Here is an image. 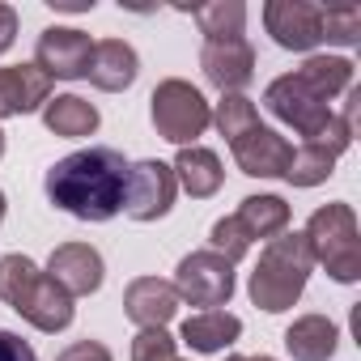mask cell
<instances>
[{"mask_svg":"<svg viewBox=\"0 0 361 361\" xmlns=\"http://www.w3.org/2000/svg\"><path fill=\"white\" fill-rule=\"evenodd\" d=\"M0 221H5V192H0Z\"/></svg>","mask_w":361,"mask_h":361,"instance_id":"cell-33","label":"cell"},{"mask_svg":"<svg viewBox=\"0 0 361 361\" xmlns=\"http://www.w3.org/2000/svg\"><path fill=\"white\" fill-rule=\"evenodd\" d=\"M336 344H340V327L327 314H302L285 331V348L293 361H331Z\"/></svg>","mask_w":361,"mask_h":361,"instance_id":"cell-18","label":"cell"},{"mask_svg":"<svg viewBox=\"0 0 361 361\" xmlns=\"http://www.w3.org/2000/svg\"><path fill=\"white\" fill-rule=\"evenodd\" d=\"M213 123L221 128L226 140H238L243 132H251L259 123V111H255V102L247 94H221V102L213 111Z\"/></svg>","mask_w":361,"mask_h":361,"instance_id":"cell-25","label":"cell"},{"mask_svg":"<svg viewBox=\"0 0 361 361\" xmlns=\"http://www.w3.org/2000/svg\"><path fill=\"white\" fill-rule=\"evenodd\" d=\"M51 98V77L39 64H9L0 68V119L43 111Z\"/></svg>","mask_w":361,"mask_h":361,"instance_id":"cell-14","label":"cell"},{"mask_svg":"<svg viewBox=\"0 0 361 361\" xmlns=\"http://www.w3.org/2000/svg\"><path fill=\"white\" fill-rule=\"evenodd\" d=\"M47 276L68 293V298H90L102 285V255L90 243H64L47 259Z\"/></svg>","mask_w":361,"mask_h":361,"instance_id":"cell-13","label":"cell"},{"mask_svg":"<svg viewBox=\"0 0 361 361\" xmlns=\"http://www.w3.org/2000/svg\"><path fill=\"white\" fill-rule=\"evenodd\" d=\"M230 149H234L238 170L251 174V178H285V166L293 157V145L281 132L264 128V123H255L251 132H243L238 140H230Z\"/></svg>","mask_w":361,"mask_h":361,"instance_id":"cell-11","label":"cell"},{"mask_svg":"<svg viewBox=\"0 0 361 361\" xmlns=\"http://www.w3.org/2000/svg\"><path fill=\"white\" fill-rule=\"evenodd\" d=\"M174 170L157 157H145L136 166H128V188H123V213L132 221H157L170 213L174 204Z\"/></svg>","mask_w":361,"mask_h":361,"instance_id":"cell-8","label":"cell"},{"mask_svg":"<svg viewBox=\"0 0 361 361\" xmlns=\"http://www.w3.org/2000/svg\"><path fill=\"white\" fill-rule=\"evenodd\" d=\"M174 183H183V192L192 200H209L221 192L226 183V170H221V157L213 149H200V145H188V149H178L174 157Z\"/></svg>","mask_w":361,"mask_h":361,"instance_id":"cell-16","label":"cell"},{"mask_svg":"<svg viewBox=\"0 0 361 361\" xmlns=\"http://www.w3.org/2000/svg\"><path fill=\"white\" fill-rule=\"evenodd\" d=\"M196 26L204 30V43L243 39V30H247V5H243V0H213V5H200L196 9Z\"/></svg>","mask_w":361,"mask_h":361,"instance_id":"cell-23","label":"cell"},{"mask_svg":"<svg viewBox=\"0 0 361 361\" xmlns=\"http://www.w3.org/2000/svg\"><path fill=\"white\" fill-rule=\"evenodd\" d=\"M128 166L132 161L111 145L77 149L47 170V178H43L47 200L77 221H111L123 209Z\"/></svg>","mask_w":361,"mask_h":361,"instance_id":"cell-1","label":"cell"},{"mask_svg":"<svg viewBox=\"0 0 361 361\" xmlns=\"http://www.w3.org/2000/svg\"><path fill=\"white\" fill-rule=\"evenodd\" d=\"M302 238L310 247V259L323 264L331 281H340V285L361 281V234H357V217L348 204L336 200V204L314 209Z\"/></svg>","mask_w":361,"mask_h":361,"instance_id":"cell-5","label":"cell"},{"mask_svg":"<svg viewBox=\"0 0 361 361\" xmlns=\"http://www.w3.org/2000/svg\"><path fill=\"white\" fill-rule=\"evenodd\" d=\"M200 68H204L209 85H217L221 94H238V90L251 85V77H255V47H251L247 39L204 43V51H200Z\"/></svg>","mask_w":361,"mask_h":361,"instance_id":"cell-12","label":"cell"},{"mask_svg":"<svg viewBox=\"0 0 361 361\" xmlns=\"http://www.w3.org/2000/svg\"><path fill=\"white\" fill-rule=\"evenodd\" d=\"M310 268H314V259H310L306 238L285 230V234L268 238V247H264V255H259V264L247 281V293L259 310L281 314L302 298V289L310 281Z\"/></svg>","mask_w":361,"mask_h":361,"instance_id":"cell-3","label":"cell"},{"mask_svg":"<svg viewBox=\"0 0 361 361\" xmlns=\"http://www.w3.org/2000/svg\"><path fill=\"white\" fill-rule=\"evenodd\" d=\"M174 361H178V357H174Z\"/></svg>","mask_w":361,"mask_h":361,"instance_id":"cell-36","label":"cell"},{"mask_svg":"<svg viewBox=\"0 0 361 361\" xmlns=\"http://www.w3.org/2000/svg\"><path fill=\"white\" fill-rule=\"evenodd\" d=\"M264 106L281 119V123H289L302 140H310V145H327L336 157L353 145V128L314 94V90H306L293 73H285V77H276L268 90H264Z\"/></svg>","mask_w":361,"mask_h":361,"instance_id":"cell-4","label":"cell"},{"mask_svg":"<svg viewBox=\"0 0 361 361\" xmlns=\"http://www.w3.org/2000/svg\"><path fill=\"white\" fill-rule=\"evenodd\" d=\"M331 166H336V153H331L327 145L302 140V145L293 149L289 166H285V178H289L293 188H319V183H327V178H331Z\"/></svg>","mask_w":361,"mask_h":361,"instance_id":"cell-24","label":"cell"},{"mask_svg":"<svg viewBox=\"0 0 361 361\" xmlns=\"http://www.w3.org/2000/svg\"><path fill=\"white\" fill-rule=\"evenodd\" d=\"M149 115H153V128L161 140L178 145V149H188L196 136H204V128L213 123V111L204 102V94L192 85V81H161L149 98Z\"/></svg>","mask_w":361,"mask_h":361,"instance_id":"cell-6","label":"cell"},{"mask_svg":"<svg viewBox=\"0 0 361 361\" xmlns=\"http://www.w3.org/2000/svg\"><path fill=\"white\" fill-rule=\"evenodd\" d=\"M323 43L357 47L361 43V9L357 5H323Z\"/></svg>","mask_w":361,"mask_h":361,"instance_id":"cell-26","label":"cell"},{"mask_svg":"<svg viewBox=\"0 0 361 361\" xmlns=\"http://www.w3.org/2000/svg\"><path fill=\"white\" fill-rule=\"evenodd\" d=\"M132 361H174V336L166 327H140L132 340Z\"/></svg>","mask_w":361,"mask_h":361,"instance_id":"cell-28","label":"cell"},{"mask_svg":"<svg viewBox=\"0 0 361 361\" xmlns=\"http://www.w3.org/2000/svg\"><path fill=\"white\" fill-rule=\"evenodd\" d=\"M209 251L213 255H221L226 264H238L247 251H251V234L238 226V217H221V221H213V230H209Z\"/></svg>","mask_w":361,"mask_h":361,"instance_id":"cell-27","label":"cell"},{"mask_svg":"<svg viewBox=\"0 0 361 361\" xmlns=\"http://www.w3.org/2000/svg\"><path fill=\"white\" fill-rule=\"evenodd\" d=\"M13 39H18V13L9 5H0V56L13 47Z\"/></svg>","mask_w":361,"mask_h":361,"instance_id":"cell-31","label":"cell"},{"mask_svg":"<svg viewBox=\"0 0 361 361\" xmlns=\"http://www.w3.org/2000/svg\"><path fill=\"white\" fill-rule=\"evenodd\" d=\"M264 26L285 51H314L323 43V5L310 0H268Z\"/></svg>","mask_w":361,"mask_h":361,"instance_id":"cell-9","label":"cell"},{"mask_svg":"<svg viewBox=\"0 0 361 361\" xmlns=\"http://www.w3.org/2000/svg\"><path fill=\"white\" fill-rule=\"evenodd\" d=\"M0 157H5V132H0Z\"/></svg>","mask_w":361,"mask_h":361,"instance_id":"cell-35","label":"cell"},{"mask_svg":"<svg viewBox=\"0 0 361 361\" xmlns=\"http://www.w3.org/2000/svg\"><path fill=\"white\" fill-rule=\"evenodd\" d=\"M0 302H9L39 331H64L77 314L73 298L47 272H39V264L30 255H5L0 259Z\"/></svg>","mask_w":361,"mask_h":361,"instance_id":"cell-2","label":"cell"},{"mask_svg":"<svg viewBox=\"0 0 361 361\" xmlns=\"http://www.w3.org/2000/svg\"><path fill=\"white\" fill-rule=\"evenodd\" d=\"M90 60H94L90 35H81V30H73V26H51V30L39 35L35 64H39L51 81H81V77H90Z\"/></svg>","mask_w":361,"mask_h":361,"instance_id":"cell-10","label":"cell"},{"mask_svg":"<svg viewBox=\"0 0 361 361\" xmlns=\"http://www.w3.org/2000/svg\"><path fill=\"white\" fill-rule=\"evenodd\" d=\"M136 73H140V60H136V51H132L123 39H102V43H94L90 81H94L98 90L119 94V90H128V85L136 81Z\"/></svg>","mask_w":361,"mask_h":361,"instance_id":"cell-17","label":"cell"},{"mask_svg":"<svg viewBox=\"0 0 361 361\" xmlns=\"http://www.w3.org/2000/svg\"><path fill=\"white\" fill-rule=\"evenodd\" d=\"M0 361H39L35 348L18 336V331H5L0 327Z\"/></svg>","mask_w":361,"mask_h":361,"instance_id":"cell-30","label":"cell"},{"mask_svg":"<svg viewBox=\"0 0 361 361\" xmlns=\"http://www.w3.org/2000/svg\"><path fill=\"white\" fill-rule=\"evenodd\" d=\"M293 77L306 90H314L323 102H331L336 94H344L353 85V60H344V56H310Z\"/></svg>","mask_w":361,"mask_h":361,"instance_id":"cell-21","label":"cell"},{"mask_svg":"<svg viewBox=\"0 0 361 361\" xmlns=\"http://www.w3.org/2000/svg\"><path fill=\"white\" fill-rule=\"evenodd\" d=\"M56 361H111V348L98 344V340H77V344H68Z\"/></svg>","mask_w":361,"mask_h":361,"instance_id":"cell-29","label":"cell"},{"mask_svg":"<svg viewBox=\"0 0 361 361\" xmlns=\"http://www.w3.org/2000/svg\"><path fill=\"white\" fill-rule=\"evenodd\" d=\"M43 123H47V132H56L64 140H81V136L98 132V106L77 94H60V98H47Z\"/></svg>","mask_w":361,"mask_h":361,"instance_id":"cell-20","label":"cell"},{"mask_svg":"<svg viewBox=\"0 0 361 361\" xmlns=\"http://www.w3.org/2000/svg\"><path fill=\"white\" fill-rule=\"evenodd\" d=\"M123 310L136 327H166L178 310V293L170 281H157V276H136L128 289H123Z\"/></svg>","mask_w":361,"mask_h":361,"instance_id":"cell-15","label":"cell"},{"mask_svg":"<svg viewBox=\"0 0 361 361\" xmlns=\"http://www.w3.org/2000/svg\"><path fill=\"white\" fill-rule=\"evenodd\" d=\"M170 285H174L178 302L213 310V306H226L234 298V264H226L213 251H192V255L178 259V272Z\"/></svg>","mask_w":361,"mask_h":361,"instance_id":"cell-7","label":"cell"},{"mask_svg":"<svg viewBox=\"0 0 361 361\" xmlns=\"http://www.w3.org/2000/svg\"><path fill=\"white\" fill-rule=\"evenodd\" d=\"M247 361H276V357H268V353H259V357H247Z\"/></svg>","mask_w":361,"mask_h":361,"instance_id":"cell-32","label":"cell"},{"mask_svg":"<svg viewBox=\"0 0 361 361\" xmlns=\"http://www.w3.org/2000/svg\"><path fill=\"white\" fill-rule=\"evenodd\" d=\"M234 217H238V226L251 234V243H255V238H276V234L289 230V204H285L281 196H247Z\"/></svg>","mask_w":361,"mask_h":361,"instance_id":"cell-22","label":"cell"},{"mask_svg":"<svg viewBox=\"0 0 361 361\" xmlns=\"http://www.w3.org/2000/svg\"><path fill=\"white\" fill-rule=\"evenodd\" d=\"M226 361H247V357H238V353H230V357H226Z\"/></svg>","mask_w":361,"mask_h":361,"instance_id":"cell-34","label":"cell"},{"mask_svg":"<svg viewBox=\"0 0 361 361\" xmlns=\"http://www.w3.org/2000/svg\"><path fill=\"white\" fill-rule=\"evenodd\" d=\"M238 336H243V319L230 310H200V314L183 319V327H178V340L192 344L196 353H221Z\"/></svg>","mask_w":361,"mask_h":361,"instance_id":"cell-19","label":"cell"}]
</instances>
